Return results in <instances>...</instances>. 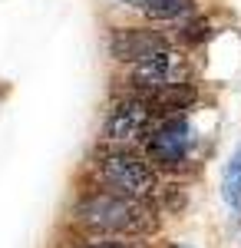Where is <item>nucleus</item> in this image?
Masks as SVG:
<instances>
[{
  "label": "nucleus",
  "mask_w": 241,
  "mask_h": 248,
  "mask_svg": "<svg viewBox=\"0 0 241 248\" xmlns=\"http://www.w3.org/2000/svg\"><path fill=\"white\" fill-rule=\"evenodd\" d=\"M83 248H132L126 242H96V245H83Z\"/></svg>",
  "instance_id": "9b49d317"
},
{
  "label": "nucleus",
  "mask_w": 241,
  "mask_h": 248,
  "mask_svg": "<svg viewBox=\"0 0 241 248\" xmlns=\"http://www.w3.org/2000/svg\"><path fill=\"white\" fill-rule=\"evenodd\" d=\"M175 248H192V245H175Z\"/></svg>",
  "instance_id": "ddd939ff"
},
{
  "label": "nucleus",
  "mask_w": 241,
  "mask_h": 248,
  "mask_svg": "<svg viewBox=\"0 0 241 248\" xmlns=\"http://www.w3.org/2000/svg\"><path fill=\"white\" fill-rule=\"evenodd\" d=\"M192 146H195V136H192V126H188L185 116L166 119L155 133L149 136V155L159 166H179V162H185Z\"/></svg>",
  "instance_id": "7ed1b4c3"
},
{
  "label": "nucleus",
  "mask_w": 241,
  "mask_h": 248,
  "mask_svg": "<svg viewBox=\"0 0 241 248\" xmlns=\"http://www.w3.org/2000/svg\"><path fill=\"white\" fill-rule=\"evenodd\" d=\"M119 3H146V0H119Z\"/></svg>",
  "instance_id": "f8f14e48"
},
{
  "label": "nucleus",
  "mask_w": 241,
  "mask_h": 248,
  "mask_svg": "<svg viewBox=\"0 0 241 248\" xmlns=\"http://www.w3.org/2000/svg\"><path fill=\"white\" fill-rule=\"evenodd\" d=\"M222 195L225 202L231 205L235 212H241V146L231 153L228 166H225V175H222Z\"/></svg>",
  "instance_id": "6e6552de"
},
{
  "label": "nucleus",
  "mask_w": 241,
  "mask_h": 248,
  "mask_svg": "<svg viewBox=\"0 0 241 248\" xmlns=\"http://www.w3.org/2000/svg\"><path fill=\"white\" fill-rule=\"evenodd\" d=\"M76 218L86 229L106 232V235H139L152 229L146 209H139L126 195H112V192H96L90 199H83L76 205Z\"/></svg>",
  "instance_id": "f257e3e1"
},
{
  "label": "nucleus",
  "mask_w": 241,
  "mask_h": 248,
  "mask_svg": "<svg viewBox=\"0 0 241 248\" xmlns=\"http://www.w3.org/2000/svg\"><path fill=\"white\" fill-rule=\"evenodd\" d=\"M142 10L152 20H175V17H182V14L192 10V0H146Z\"/></svg>",
  "instance_id": "1a4fd4ad"
},
{
  "label": "nucleus",
  "mask_w": 241,
  "mask_h": 248,
  "mask_svg": "<svg viewBox=\"0 0 241 248\" xmlns=\"http://www.w3.org/2000/svg\"><path fill=\"white\" fill-rule=\"evenodd\" d=\"M182 77H185V57H179L175 50H166L159 57L132 66L129 83L139 86V90H149V93H159V90H168V86H179Z\"/></svg>",
  "instance_id": "39448f33"
},
{
  "label": "nucleus",
  "mask_w": 241,
  "mask_h": 248,
  "mask_svg": "<svg viewBox=\"0 0 241 248\" xmlns=\"http://www.w3.org/2000/svg\"><path fill=\"white\" fill-rule=\"evenodd\" d=\"M149 123H152L149 103H142V99H122L106 116V139H116V142L142 139L149 133Z\"/></svg>",
  "instance_id": "423d86ee"
},
{
  "label": "nucleus",
  "mask_w": 241,
  "mask_h": 248,
  "mask_svg": "<svg viewBox=\"0 0 241 248\" xmlns=\"http://www.w3.org/2000/svg\"><path fill=\"white\" fill-rule=\"evenodd\" d=\"M205 37H208V20H188L182 27V33H179L182 43H202Z\"/></svg>",
  "instance_id": "9d476101"
},
{
  "label": "nucleus",
  "mask_w": 241,
  "mask_h": 248,
  "mask_svg": "<svg viewBox=\"0 0 241 248\" xmlns=\"http://www.w3.org/2000/svg\"><path fill=\"white\" fill-rule=\"evenodd\" d=\"M195 99V90L188 83H179V86H168V90H159L149 99V109H162V113H172V109H185L188 103Z\"/></svg>",
  "instance_id": "0eeeda50"
},
{
  "label": "nucleus",
  "mask_w": 241,
  "mask_h": 248,
  "mask_svg": "<svg viewBox=\"0 0 241 248\" xmlns=\"http://www.w3.org/2000/svg\"><path fill=\"white\" fill-rule=\"evenodd\" d=\"M99 172L112 189H119L126 199H146L159 189L155 172L129 153H106L99 159Z\"/></svg>",
  "instance_id": "f03ea898"
},
{
  "label": "nucleus",
  "mask_w": 241,
  "mask_h": 248,
  "mask_svg": "<svg viewBox=\"0 0 241 248\" xmlns=\"http://www.w3.org/2000/svg\"><path fill=\"white\" fill-rule=\"evenodd\" d=\"M166 50H168V40L162 33H155V30H139V27L129 30V27H122V30H112V37H109V53L116 60H122V63H132V66L159 57Z\"/></svg>",
  "instance_id": "20e7f679"
}]
</instances>
